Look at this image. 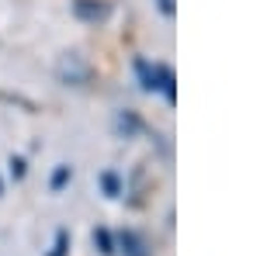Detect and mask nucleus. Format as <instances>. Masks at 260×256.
<instances>
[{"label": "nucleus", "mask_w": 260, "mask_h": 256, "mask_svg": "<svg viewBox=\"0 0 260 256\" xmlns=\"http://www.w3.org/2000/svg\"><path fill=\"white\" fill-rule=\"evenodd\" d=\"M49 256H66V232L56 236V246H52V253H49Z\"/></svg>", "instance_id": "nucleus-6"}, {"label": "nucleus", "mask_w": 260, "mask_h": 256, "mask_svg": "<svg viewBox=\"0 0 260 256\" xmlns=\"http://www.w3.org/2000/svg\"><path fill=\"white\" fill-rule=\"evenodd\" d=\"M94 242L101 246V253H104V256H111V253H115V246H111V236H108L104 229H98V232H94Z\"/></svg>", "instance_id": "nucleus-5"}, {"label": "nucleus", "mask_w": 260, "mask_h": 256, "mask_svg": "<svg viewBox=\"0 0 260 256\" xmlns=\"http://www.w3.org/2000/svg\"><path fill=\"white\" fill-rule=\"evenodd\" d=\"M56 77H59L66 87H83V83L90 80V66L83 62V56L70 52V56H62V59H59V66H56Z\"/></svg>", "instance_id": "nucleus-1"}, {"label": "nucleus", "mask_w": 260, "mask_h": 256, "mask_svg": "<svg viewBox=\"0 0 260 256\" xmlns=\"http://www.w3.org/2000/svg\"><path fill=\"white\" fill-rule=\"evenodd\" d=\"M139 77L146 90H163L167 97L174 100V77L167 66H149V62H139Z\"/></svg>", "instance_id": "nucleus-2"}, {"label": "nucleus", "mask_w": 260, "mask_h": 256, "mask_svg": "<svg viewBox=\"0 0 260 256\" xmlns=\"http://www.w3.org/2000/svg\"><path fill=\"white\" fill-rule=\"evenodd\" d=\"M118 242H121V253H125V256H149V253H146V242H142L136 232H121Z\"/></svg>", "instance_id": "nucleus-4"}, {"label": "nucleus", "mask_w": 260, "mask_h": 256, "mask_svg": "<svg viewBox=\"0 0 260 256\" xmlns=\"http://www.w3.org/2000/svg\"><path fill=\"white\" fill-rule=\"evenodd\" d=\"M156 4H160V11H163V14H167V18L174 14V0H156Z\"/></svg>", "instance_id": "nucleus-7"}, {"label": "nucleus", "mask_w": 260, "mask_h": 256, "mask_svg": "<svg viewBox=\"0 0 260 256\" xmlns=\"http://www.w3.org/2000/svg\"><path fill=\"white\" fill-rule=\"evenodd\" d=\"M73 14L83 21H104L108 18V4L104 0H73Z\"/></svg>", "instance_id": "nucleus-3"}]
</instances>
